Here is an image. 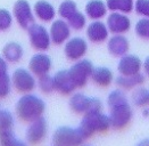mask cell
<instances>
[{
	"label": "cell",
	"mask_w": 149,
	"mask_h": 146,
	"mask_svg": "<svg viewBox=\"0 0 149 146\" xmlns=\"http://www.w3.org/2000/svg\"><path fill=\"white\" fill-rule=\"evenodd\" d=\"M66 22L68 23V25H70L71 29L76 30V31L82 30V29L86 26V23H87L84 14H82V13L79 12V11L75 13L73 16H71Z\"/></svg>",
	"instance_id": "31"
},
{
	"label": "cell",
	"mask_w": 149,
	"mask_h": 146,
	"mask_svg": "<svg viewBox=\"0 0 149 146\" xmlns=\"http://www.w3.org/2000/svg\"><path fill=\"white\" fill-rule=\"evenodd\" d=\"M143 115H149V110H145V111H143Z\"/></svg>",
	"instance_id": "38"
},
{
	"label": "cell",
	"mask_w": 149,
	"mask_h": 146,
	"mask_svg": "<svg viewBox=\"0 0 149 146\" xmlns=\"http://www.w3.org/2000/svg\"><path fill=\"white\" fill-rule=\"evenodd\" d=\"M109 120L111 126L115 130H122L126 128L133 118V110L129 100L109 107Z\"/></svg>",
	"instance_id": "3"
},
{
	"label": "cell",
	"mask_w": 149,
	"mask_h": 146,
	"mask_svg": "<svg viewBox=\"0 0 149 146\" xmlns=\"http://www.w3.org/2000/svg\"><path fill=\"white\" fill-rule=\"evenodd\" d=\"M106 6L111 12L129 14L134 9L133 0H106Z\"/></svg>",
	"instance_id": "24"
},
{
	"label": "cell",
	"mask_w": 149,
	"mask_h": 146,
	"mask_svg": "<svg viewBox=\"0 0 149 146\" xmlns=\"http://www.w3.org/2000/svg\"><path fill=\"white\" fill-rule=\"evenodd\" d=\"M12 91V79L8 73L0 75V99L8 97Z\"/></svg>",
	"instance_id": "32"
},
{
	"label": "cell",
	"mask_w": 149,
	"mask_h": 146,
	"mask_svg": "<svg viewBox=\"0 0 149 146\" xmlns=\"http://www.w3.org/2000/svg\"><path fill=\"white\" fill-rule=\"evenodd\" d=\"M84 140L79 128L59 127L52 135L54 145L57 146H81Z\"/></svg>",
	"instance_id": "4"
},
{
	"label": "cell",
	"mask_w": 149,
	"mask_h": 146,
	"mask_svg": "<svg viewBox=\"0 0 149 146\" xmlns=\"http://www.w3.org/2000/svg\"><path fill=\"white\" fill-rule=\"evenodd\" d=\"M109 30L101 21H93L88 25L87 36L92 44H101L108 39Z\"/></svg>",
	"instance_id": "17"
},
{
	"label": "cell",
	"mask_w": 149,
	"mask_h": 146,
	"mask_svg": "<svg viewBox=\"0 0 149 146\" xmlns=\"http://www.w3.org/2000/svg\"><path fill=\"white\" fill-rule=\"evenodd\" d=\"M137 146H149V139H143V140H141Z\"/></svg>",
	"instance_id": "37"
},
{
	"label": "cell",
	"mask_w": 149,
	"mask_h": 146,
	"mask_svg": "<svg viewBox=\"0 0 149 146\" xmlns=\"http://www.w3.org/2000/svg\"><path fill=\"white\" fill-rule=\"evenodd\" d=\"M15 120L13 114L7 110H0V133L14 129Z\"/></svg>",
	"instance_id": "29"
},
{
	"label": "cell",
	"mask_w": 149,
	"mask_h": 146,
	"mask_svg": "<svg viewBox=\"0 0 149 146\" xmlns=\"http://www.w3.org/2000/svg\"><path fill=\"white\" fill-rule=\"evenodd\" d=\"M77 11H79L77 6L73 0H64L58 7V15L62 17L63 20L67 21Z\"/></svg>",
	"instance_id": "27"
},
{
	"label": "cell",
	"mask_w": 149,
	"mask_h": 146,
	"mask_svg": "<svg viewBox=\"0 0 149 146\" xmlns=\"http://www.w3.org/2000/svg\"><path fill=\"white\" fill-rule=\"evenodd\" d=\"M30 44L36 50L45 51L50 47L51 39L48 30L41 24L33 23L27 29Z\"/></svg>",
	"instance_id": "8"
},
{
	"label": "cell",
	"mask_w": 149,
	"mask_h": 146,
	"mask_svg": "<svg viewBox=\"0 0 149 146\" xmlns=\"http://www.w3.org/2000/svg\"><path fill=\"white\" fill-rule=\"evenodd\" d=\"M46 104L41 98L27 93L24 94L16 103V114L18 119H21L24 122H31L38 118H41L45 113Z\"/></svg>",
	"instance_id": "1"
},
{
	"label": "cell",
	"mask_w": 149,
	"mask_h": 146,
	"mask_svg": "<svg viewBox=\"0 0 149 146\" xmlns=\"http://www.w3.org/2000/svg\"><path fill=\"white\" fill-rule=\"evenodd\" d=\"M132 102L138 107H143L149 104V90L142 87H137L132 93Z\"/></svg>",
	"instance_id": "26"
},
{
	"label": "cell",
	"mask_w": 149,
	"mask_h": 146,
	"mask_svg": "<svg viewBox=\"0 0 149 146\" xmlns=\"http://www.w3.org/2000/svg\"><path fill=\"white\" fill-rule=\"evenodd\" d=\"M84 11L89 18H91L92 21H99L106 16L108 8L106 6V2L101 0H90L86 5Z\"/></svg>",
	"instance_id": "20"
},
{
	"label": "cell",
	"mask_w": 149,
	"mask_h": 146,
	"mask_svg": "<svg viewBox=\"0 0 149 146\" xmlns=\"http://www.w3.org/2000/svg\"><path fill=\"white\" fill-rule=\"evenodd\" d=\"M114 75L113 72L108 69V67H104V66H99V67H95L92 74H91V80L99 87H108L113 82Z\"/></svg>",
	"instance_id": "23"
},
{
	"label": "cell",
	"mask_w": 149,
	"mask_h": 146,
	"mask_svg": "<svg viewBox=\"0 0 149 146\" xmlns=\"http://www.w3.org/2000/svg\"><path fill=\"white\" fill-rule=\"evenodd\" d=\"M37 85L39 89L45 94H51L55 91V84H54V77H50L49 73L38 77Z\"/></svg>",
	"instance_id": "28"
},
{
	"label": "cell",
	"mask_w": 149,
	"mask_h": 146,
	"mask_svg": "<svg viewBox=\"0 0 149 146\" xmlns=\"http://www.w3.org/2000/svg\"><path fill=\"white\" fill-rule=\"evenodd\" d=\"M33 13L42 22H51L56 16V11L54 6L46 0L37 1L33 7Z\"/></svg>",
	"instance_id": "19"
},
{
	"label": "cell",
	"mask_w": 149,
	"mask_h": 146,
	"mask_svg": "<svg viewBox=\"0 0 149 146\" xmlns=\"http://www.w3.org/2000/svg\"><path fill=\"white\" fill-rule=\"evenodd\" d=\"M13 23V16L12 14L7 9L1 8L0 9V31H6L8 30Z\"/></svg>",
	"instance_id": "33"
},
{
	"label": "cell",
	"mask_w": 149,
	"mask_h": 146,
	"mask_svg": "<svg viewBox=\"0 0 149 146\" xmlns=\"http://www.w3.org/2000/svg\"><path fill=\"white\" fill-rule=\"evenodd\" d=\"M141 69H142L141 60L134 55H129V54L122 56L117 65L120 75H133L141 72Z\"/></svg>",
	"instance_id": "15"
},
{
	"label": "cell",
	"mask_w": 149,
	"mask_h": 146,
	"mask_svg": "<svg viewBox=\"0 0 149 146\" xmlns=\"http://www.w3.org/2000/svg\"><path fill=\"white\" fill-rule=\"evenodd\" d=\"M145 82V75L141 72L133 75H118L116 78V85L122 90H132Z\"/></svg>",
	"instance_id": "21"
},
{
	"label": "cell",
	"mask_w": 149,
	"mask_h": 146,
	"mask_svg": "<svg viewBox=\"0 0 149 146\" xmlns=\"http://www.w3.org/2000/svg\"><path fill=\"white\" fill-rule=\"evenodd\" d=\"M12 86L16 91L21 94H27L34 90L37 87V80L34 74L26 69H17L12 74Z\"/></svg>",
	"instance_id": "6"
},
{
	"label": "cell",
	"mask_w": 149,
	"mask_h": 146,
	"mask_svg": "<svg viewBox=\"0 0 149 146\" xmlns=\"http://www.w3.org/2000/svg\"><path fill=\"white\" fill-rule=\"evenodd\" d=\"M142 69H143V72L145 74L149 77V56L145 60V62L142 63Z\"/></svg>",
	"instance_id": "36"
},
{
	"label": "cell",
	"mask_w": 149,
	"mask_h": 146,
	"mask_svg": "<svg viewBox=\"0 0 149 146\" xmlns=\"http://www.w3.org/2000/svg\"><path fill=\"white\" fill-rule=\"evenodd\" d=\"M134 11L138 15L149 18V0H137L134 2Z\"/></svg>",
	"instance_id": "34"
},
{
	"label": "cell",
	"mask_w": 149,
	"mask_h": 146,
	"mask_svg": "<svg viewBox=\"0 0 149 146\" xmlns=\"http://www.w3.org/2000/svg\"><path fill=\"white\" fill-rule=\"evenodd\" d=\"M13 15L17 24L22 29L27 30L34 23V13L26 0H17L13 7Z\"/></svg>",
	"instance_id": "10"
},
{
	"label": "cell",
	"mask_w": 149,
	"mask_h": 146,
	"mask_svg": "<svg viewBox=\"0 0 149 146\" xmlns=\"http://www.w3.org/2000/svg\"><path fill=\"white\" fill-rule=\"evenodd\" d=\"M88 51V44L83 38L75 36L72 39H68L65 44L64 53L65 56L70 61L76 62L84 57Z\"/></svg>",
	"instance_id": "11"
},
{
	"label": "cell",
	"mask_w": 149,
	"mask_h": 146,
	"mask_svg": "<svg viewBox=\"0 0 149 146\" xmlns=\"http://www.w3.org/2000/svg\"><path fill=\"white\" fill-rule=\"evenodd\" d=\"M24 50L23 47L17 42H8L2 48V57L7 61V63H18L23 58Z\"/></svg>",
	"instance_id": "22"
},
{
	"label": "cell",
	"mask_w": 149,
	"mask_h": 146,
	"mask_svg": "<svg viewBox=\"0 0 149 146\" xmlns=\"http://www.w3.org/2000/svg\"><path fill=\"white\" fill-rule=\"evenodd\" d=\"M51 42L59 46L65 44L71 36V27L65 20H56L52 22L49 30Z\"/></svg>",
	"instance_id": "13"
},
{
	"label": "cell",
	"mask_w": 149,
	"mask_h": 146,
	"mask_svg": "<svg viewBox=\"0 0 149 146\" xmlns=\"http://www.w3.org/2000/svg\"><path fill=\"white\" fill-rule=\"evenodd\" d=\"M52 63L48 55L43 53H38L32 56L29 63L30 71L34 74V77H41L45 74H48L51 70Z\"/></svg>",
	"instance_id": "14"
},
{
	"label": "cell",
	"mask_w": 149,
	"mask_h": 146,
	"mask_svg": "<svg viewBox=\"0 0 149 146\" xmlns=\"http://www.w3.org/2000/svg\"><path fill=\"white\" fill-rule=\"evenodd\" d=\"M70 109L76 114H86L90 112H100L102 104L99 98L88 97L81 93H76L70 99Z\"/></svg>",
	"instance_id": "5"
},
{
	"label": "cell",
	"mask_w": 149,
	"mask_h": 146,
	"mask_svg": "<svg viewBox=\"0 0 149 146\" xmlns=\"http://www.w3.org/2000/svg\"><path fill=\"white\" fill-rule=\"evenodd\" d=\"M0 146H27V144L18 139L14 134V129L0 133Z\"/></svg>",
	"instance_id": "25"
},
{
	"label": "cell",
	"mask_w": 149,
	"mask_h": 146,
	"mask_svg": "<svg viewBox=\"0 0 149 146\" xmlns=\"http://www.w3.org/2000/svg\"><path fill=\"white\" fill-rule=\"evenodd\" d=\"M5 73H8V64L2 56H0V75Z\"/></svg>",
	"instance_id": "35"
},
{
	"label": "cell",
	"mask_w": 149,
	"mask_h": 146,
	"mask_svg": "<svg viewBox=\"0 0 149 146\" xmlns=\"http://www.w3.org/2000/svg\"><path fill=\"white\" fill-rule=\"evenodd\" d=\"M54 146H57V145H54Z\"/></svg>",
	"instance_id": "40"
},
{
	"label": "cell",
	"mask_w": 149,
	"mask_h": 146,
	"mask_svg": "<svg viewBox=\"0 0 149 146\" xmlns=\"http://www.w3.org/2000/svg\"><path fill=\"white\" fill-rule=\"evenodd\" d=\"M112 128L109 117L100 112H90L83 114V118L80 122L79 130L84 139L98 133H106Z\"/></svg>",
	"instance_id": "2"
},
{
	"label": "cell",
	"mask_w": 149,
	"mask_h": 146,
	"mask_svg": "<svg viewBox=\"0 0 149 146\" xmlns=\"http://www.w3.org/2000/svg\"><path fill=\"white\" fill-rule=\"evenodd\" d=\"M106 25L113 34H124L131 29V21L123 13L112 12L107 17Z\"/></svg>",
	"instance_id": "12"
},
{
	"label": "cell",
	"mask_w": 149,
	"mask_h": 146,
	"mask_svg": "<svg viewBox=\"0 0 149 146\" xmlns=\"http://www.w3.org/2000/svg\"><path fill=\"white\" fill-rule=\"evenodd\" d=\"M55 91L62 95H70L75 90V85L68 70H61L54 75Z\"/></svg>",
	"instance_id": "16"
},
{
	"label": "cell",
	"mask_w": 149,
	"mask_h": 146,
	"mask_svg": "<svg viewBox=\"0 0 149 146\" xmlns=\"http://www.w3.org/2000/svg\"><path fill=\"white\" fill-rule=\"evenodd\" d=\"M47 133H48V123L43 117L29 122V126L25 133L27 144L33 146L41 144L47 137Z\"/></svg>",
	"instance_id": "9"
},
{
	"label": "cell",
	"mask_w": 149,
	"mask_h": 146,
	"mask_svg": "<svg viewBox=\"0 0 149 146\" xmlns=\"http://www.w3.org/2000/svg\"><path fill=\"white\" fill-rule=\"evenodd\" d=\"M81 146H90V145H81Z\"/></svg>",
	"instance_id": "39"
},
{
	"label": "cell",
	"mask_w": 149,
	"mask_h": 146,
	"mask_svg": "<svg viewBox=\"0 0 149 146\" xmlns=\"http://www.w3.org/2000/svg\"><path fill=\"white\" fill-rule=\"evenodd\" d=\"M92 63L88 60H79L72 65V67L68 70L71 74L73 82L76 88H83L88 84L89 79H91V74L93 71Z\"/></svg>",
	"instance_id": "7"
},
{
	"label": "cell",
	"mask_w": 149,
	"mask_h": 146,
	"mask_svg": "<svg viewBox=\"0 0 149 146\" xmlns=\"http://www.w3.org/2000/svg\"><path fill=\"white\" fill-rule=\"evenodd\" d=\"M136 34L142 40H149V18L143 17L139 20L134 26Z\"/></svg>",
	"instance_id": "30"
},
{
	"label": "cell",
	"mask_w": 149,
	"mask_h": 146,
	"mask_svg": "<svg viewBox=\"0 0 149 146\" xmlns=\"http://www.w3.org/2000/svg\"><path fill=\"white\" fill-rule=\"evenodd\" d=\"M107 49L109 54L114 57L121 58L122 56L127 54L130 49V44H129V40L123 34H114L111 39H108Z\"/></svg>",
	"instance_id": "18"
}]
</instances>
